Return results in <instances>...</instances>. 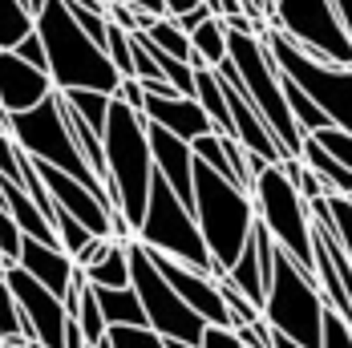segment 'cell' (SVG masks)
I'll return each mask as SVG.
<instances>
[{
    "label": "cell",
    "mask_w": 352,
    "mask_h": 348,
    "mask_svg": "<svg viewBox=\"0 0 352 348\" xmlns=\"http://www.w3.org/2000/svg\"><path fill=\"white\" fill-rule=\"evenodd\" d=\"M106 191L113 210L142 231V219L150 207V186H154V154H150V122L134 113L130 105L113 98L106 126Z\"/></svg>",
    "instance_id": "6da1fadb"
},
{
    "label": "cell",
    "mask_w": 352,
    "mask_h": 348,
    "mask_svg": "<svg viewBox=\"0 0 352 348\" xmlns=\"http://www.w3.org/2000/svg\"><path fill=\"white\" fill-rule=\"evenodd\" d=\"M36 33L45 41L49 77H53L57 94H73V89H94V94H109V98L118 94L122 73L113 69V61L94 36L81 33L65 0L45 4V12L36 17Z\"/></svg>",
    "instance_id": "7a4b0ae2"
},
{
    "label": "cell",
    "mask_w": 352,
    "mask_h": 348,
    "mask_svg": "<svg viewBox=\"0 0 352 348\" xmlns=\"http://www.w3.org/2000/svg\"><path fill=\"white\" fill-rule=\"evenodd\" d=\"M195 219H199V231L207 239L219 276H227L259 227L251 195L231 186L223 174H214L211 166H203L195 158Z\"/></svg>",
    "instance_id": "3957f363"
},
{
    "label": "cell",
    "mask_w": 352,
    "mask_h": 348,
    "mask_svg": "<svg viewBox=\"0 0 352 348\" xmlns=\"http://www.w3.org/2000/svg\"><path fill=\"white\" fill-rule=\"evenodd\" d=\"M227 61L235 65L239 81H243L251 105L259 109L263 126L272 130V138L283 146L287 158H304V134L287 109V98H283V77L276 57L267 53V45L259 36H235L227 33Z\"/></svg>",
    "instance_id": "277c9868"
},
{
    "label": "cell",
    "mask_w": 352,
    "mask_h": 348,
    "mask_svg": "<svg viewBox=\"0 0 352 348\" xmlns=\"http://www.w3.org/2000/svg\"><path fill=\"white\" fill-rule=\"evenodd\" d=\"M255 219L267 227V235L280 243V251L304 272L316 279V239H312V207L300 199V191L287 182L280 166H263L251 186Z\"/></svg>",
    "instance_id": "5b68a950"
},
{
    "label": "cell",
    "mask_w": 352,
    "mask_h": 348,
    "mask_svg": "<svg viewBox=\"0 0 352 348\" xmlns=\"http://www.w3.org/2000/svg\"><path fill=\"white\" fill-rule=\"evenodd\" d=\"M8 134H12V142L33 158V162H45V166H57V171H65L69 178H77L81 186H89L102 203H106L109 210H113V203H109V191L106 182L94 174V166L81 158V150H77V142H73L69 126H65V113H61V94H53L49 102H41L36 109H29V113H16V118H8ZM118 215V210H113ZM113 227V223H109Z\"/></svg>",
    "instance_id": "8992f818"
},
{
    "label": "cell",
    "mask_w": 352,
    "mask_h": 348,
    "mask_svg": "<svg viewBox=\"0 0 352 348\" xmlns=\"http://www.w3.org/2000/svg\"><path fill=\"white\" fill-rule=\"evenodd\" d=\"M138 243L154 255H166L182 268H190V272L219 279V268H214L211 251H207V239L199 231L195 210L186 207L170 191V182L158 178V174H154V186H150V207H146V219H142Z\"/></svg>",
    "instance_id": "52a82bcc"
},
{
    "label": "cell",
    "mask_w": 352,
    "mask_h": 348,
    "mask_svg": "<svg viewBox=\"0 0 352 348\" xmlns=\"http://www.w3.org/2000/svg\"><path fill=\"white\" fill-rule=\"evenodd\" d=\"M267 45V53L276 57V65L287 81H296L312 102L328 113L332 126L349 130L352 134V69H340V65H328L312 57L308 49H300L292 36H283L280 29H267L259 36Z\"/></svg>",
    "instance_id": "ba28073f"
},
{
    "label": "cell",
    "mask_w": 352,
    "mask_h": 348,
    "mask_svg": "<svg viewBox=\"0 0 352 348\" xmlns=\"http://www.w3.org/2000/svg\"><path fill=\"white\" fill-rule=\"evenodd\" d=\"M324 296H320L316 279H308L287 255L280 251L276 259V279L263 304V320L272 324V332H280L287 340L304 348H320V332H324Z\"/></svg>",
    "instance_id": "9c48e42d"
},
{
    "label": "cell",
    "mask_w": 352,
    "mask_h": 348,
    "mask_svg": "<svg viewBox=\"0 0 352 348\" xmlns=\"http://www.w3.org/2000/svg\"><path fill=\"white\" fill-rule=\"evenodd\" d=\"M130 287L138 292L142 312H146V324L162 336V340H178V345H203V332H207V320L195 316L178 292L162 279V272L154 268V255L134 239L130 243Z\"/></svg>",
    "instance_id": "30bf717a"
},
{
    "label": "cell",
    "mask_w": 352,
    "mask_h": 348,
    "mask_svg": "<svg viewBox=\"0 0 352 348\" xmlns=\"http://www.w3.org/2000/svg\"><path fill=\"white\" fill-rule=\"evenodd\" d=\"M272 29L292 36L320 61L352 69V36L344 33V21L332 0H276Z\"/></svg>",
    "instance_id": "8fae6325"
},
{
    "label": "cell",
    "mask_w": 352,
    "mask_h": 348,
    "mask_svg": "<svg viewBox=\"0 0 352 348\" xmlns=\"http://www.w3.org/2000/svg\"><path fill=\"white\" fill-rule=\"evenodd\" d=\"M16 304H21V316H25V328H29V340L33 348H65V324H69V312H65V300L53 296L49 287H41L29 272H21L16 263H4L0 268Z\"/></svg>",
    "instance_id": "7c38bea8"
},
{
    "label": "cell",
    "mask_w": 352,
    "mask_h": 348,
    "mask_svg": "<svg viewBox=\"0 0 352 348\" xmlns=\"http://www.w3.org/2000/svg\"><path fill=\"white\" fill-rule=\"evenodd\" d=\"M150 255H154V251H150ZM154 268L162 272V279L175 287L178 300H182L195 316H203L214 328H231V312H227V304H223V292H219V279L214 276L190 272V268H182L175 259H166V255H154Z\"/></svg>",
    "instance_id": "4fadbf2b"
},
{
    "label": "cell",
    "mask_w": 352,
    "mask_h": 348,
    "mask_svg": "<svg viewBox=\"0 0 352 348\" xmlns=\"http://www.w3.org/2000/svg\"><path fill=\"white\" fill-rule=\"evenodd\" d=\"M57 89H53V77L49 73L25 65L16 53H0V109L8 118L16 113H29L41 102H49Z\"/></svg>",
    "instance_id": "5bb4252c"
},
{
    "label": "cell",
    "mask_w": 352,
    "mask_h": 348,
    "mask_svg": "<svg viewBox=\"0 0 352 348\" xmlns=\"http://www.w3.org/2000/svg\"><path fill=\"white\" fill-rule=\"evenodd\" d=\"M150 154H154V174L166 178L170 191L195 210V150H190V142L150 126Z\"/></svg>",
    "instance_id": "9a60e30c"
},
{
    "label": "cell",
    "mask_w": 352,
    "mask_h": 348,
    "mask_svg": "<svg viewBox=\"0 0 352 348\" xmlns=\"http://www.w3.org/2000/svg\"><path fill=\"white\" fill-rule=\"evenodd\" d=\"M142 118L150 126H158V130L182 138V142H199V138H207V134H214L207 109L195 102V98H182V94L178 98H146Z\"/></svg>",
    "instance_id": "2e32d148"
},
{
    "label": "cell",
    "mask_w": 352,
    "mask_h": 348,
    "mask_svg": "<svg viewBox=\"0 0 352 348\" xmlns=\"http://www.w3.org/2000/svg\"><path fill=\"white\" fill-rule=\"evenodd\" d=\"M16 268H21V272H29L41 287H49V292H53V296H61V300H65L73 276H77L73 255H65L61 247L41 243V239H25V247H21V263H16Z\"/></svg>",
    "instance_id": "e0dca14e"
},
{
    "label": "cell",
    "mask_w": 352,
    "mask_h": 348,
    "mask_svg": "<svg viewBox=\"0 0 352 348\" xmlns=\"http://www.w3.org/2000/svg\"><path fill=\"white\" fill-rule=\"evenodd\" d=\"M195 102L207 109L214 134L235 138V122H231V109H227V94H223V81H219L214 69H195Z\"/></svg>",
    "instance_id": "ac0fdd59"
},
{
    "label": "cell",
    "mask_w": 352,
    "mask_h": 348,
    "mask_svg": "<svg viewBox=\"0 0 352 348\" xmlns=\"http://www.w3.org/2000/svg\"><path fill=\"white\" fill-rule=\"evenodd\" d=\"M94 292H98V304H102V312H106L109 328H150L134 287H118V292H113V287H94Z\"/></svg>",
    "instance_id": "d6986e66"
},
{
    "label": "cell",
    "mask_w": 352,
    "mask_h": 348,
    "mask_svg": "<svg viewBox=\"0 0 352 348\" xmlns=\"http://www.w3.org/2000/svg\"><path fill=\"white\" fill-rule=\"evenodd\" d=\"M304 166L316 174L320 182L328 186V195H340V199H352V171H344L332 154L320 150V142L304 138Z\"/></svg>",
    "instance_id": "ffe728a7"
},
{
    "label": "cell",
    "mask_w": 352,
    "mask_h": 348,
    "mask_svg": "<svg viewBox=\"0 0 352 348\" xmlns=\"http://www.w3.org/2000/svg\"><path fill=\"white\" fill-rule=\"evenodd\" d=\"M190 45H195V69H219L227 61V25H223V17H211L203 29H195Z\"/></svg>",
    "instance_id": "44dd1931"
},
{
    "label": "cell",
    "mask_w": 352,
    "mask_h": 348,
    "mask_svg": "<svg viewBox=\"0 0 352 348\" xmlns=\"http://www.w3.org/2000/svg\"><path fill=\"white\" fill-rule=\"evenodd\" d=\"M227 279H231L247 300L263 312V304H267V279H263V268H259V251H255V243H247V251L235 259V268L227 272Z\"/></svg>",
    "instance_id": "7402d4cb"
},
{
    "label": "cell",
    "mask_w": 352,
    "mask_h": 348,
    "mask_svg": "<svg viewBox=\"0 0 352 348\" xmlns=\"http://www.w3.org/2000/svg\"><path fill=\"white\" fill-rule=\"evenodd\" d=\"M36 33V17H29V8L21 0H0V53H16L21 41H29Z\"/></svg>",
    "instance_id": "603a6c76"
},
{
    "label": "cell",
    "mask_w": 352,
    "mask_h": 348,
    "mask_svg": "<svg viewBox=\"0 0 352 348\" xmlns=\"http://www.w3.org/2000/svg\"><path fill=\"white\" fill-rule=\"evenodd\" d=\"M85 276H89V287H113V292L130 287V243H113L106 259L89 268Z\"/></svg>",
    "instance_id": "cb8c5ba5"
},
{
    "label": "cell",
    "mask_w": 352,
    "mask_h": 348,
    "mask_svg": "<svg viewBox=\"0 0 352 348\" xmlns=\"http://www.w3.org/2000/svg\"><path fill=\"white\" fill-rule=\"evenodd\" d=\"M65 102L81 113V122L94 130V134H102L106 138V126H109V105H113V98L109 94H94V89H73V94H61Z\"/></svg>",
    "instance_id": "d4e9b609"
},
{
    "label": "cell",
    "mask_w": 352,
    "mask_h": 348,
    "mask_svg": "<svg viewBox=\"0 0 352 348\" xmlns=\"http://www.w3.org/2000/svg\"><path fill=\"white\" fill-rule=\"evenodd\" d=\"M0 345H33L29 328H25V316H21V304H16L4 272H0Z\"/></svg>",
    "instance_id": "484cf974"
},
{
    "label": "cell",
    "mask_w": 352,
    "mask_h": 348,
    "mask_svg": "<svg viewBox=\"0 0 352 348\" xmlns=\"http://www.w3.org/2000/svg\"><path fill=\"white\" fill-rule=\"evenodd\" d=\"M150 41L162 49V53H170L175 61H186V65H195V45H190V33H182L170 17H162V21H154V29H150Z\"/></svg>",
    "instance_id": "4316f807"
},
{
    "label": "cell",
    "mask_w": 352,
    "mask_h": 348,
    "mask_svg": "<svg viewBox=\"0 0 352 348\" xmlns=\"http://www.w3.org/2000/svg\"><path fill=\"white\" fill-rule=\"evenodd\" d=\"M73 320L81 324V332H85L89 348L98 345V340H106V336H109L106 312H102V304H98V292H94V287H85V292H81V304H77V316H73Z\"/></svg>",
    "instance_id": "83f0119b"
},
{
    "label": "cell",
    "mask_w": 352,
    "mask_h": 348,
    "mask_svg": "<svg viewBox=\"0 0 352 348\" xmlns=\"http://www.w3.org/2000/svg\"><path fill=\"white\" fill-rule=\"evenodd\" d=\"M280 171L287 174V182L300 191V199H304L308 207H312V203H320V199H328V186H324V182H320L308 166H304V158H283Z\"/></svg>",
    "instance_id": "f1b7e54d"
},
{
    "label": "cell",
    "mask_w": 352,
    "mask_h": 348,
    "mask_svg": "<svg viewBox=\"0 0 352 348\" xmlns=\"http://www.w3.org/2000/svg\"><path fill=\"white\" fill-rule=\"evenodd\" d=\"M53 227H57L61 251H65V255H73V259H77V255H81V251L89 247V239H102V235H94L89 227H81V223H77L73 215H65L61 207H57V215H53Z\"/></svg>",
    "instance_id": "f546056e"
},
{
    "label": "cell",
    "mask_w": 352,
    "mask_h": 348,
    "mask_svg": "<svg viewBox=\"0 0 352 348\" xmlns=\"http://www.w3.org/2000/svg\"><path fill=\"white\" fill-rule=\"evenodd\" d=\"M219 292H223V304H227V312H231V328H247V324H259V320H263V312H259L227 276H219Z\"/></svg>",
    "instance_id": "4dcf8cb0"
},
{
    "label": "cell",
    "mask_w": 352,
    "mask_h": 348,
    "mask_svg": "<svg viewBox=\"0 0 352 348\" xmlns=\"http://www.w3.org/2000/svg\"><path fill=\"white\" fill-rule=\"evenodd\" d=\"M190 150H195V158H199L203 166H211L214 174H223V178L235 186V178H231V162H227V150H223V134H207V138L190 142Z\"/></svg>",
    "instance_id": "1f68e13d"
},
{
    "label": "cell",
    "mask_w": 352,
    "mask_h": 348,
    "mask_svg": "<svg viewBox=\"0 0 352 348\" xmlns=\"http://www.w3.org/2000/svg\"><path fill=\"white\" fill-rule=\"evenodd\" d=\"M312 142H320V150L324 154H332L344 171H352V134L349 130H340V126H328V130H320L312 134Z\"/></svg>",
    "instance_id": "d6a6232c"
},
{
    "label": "cell",
    "mask_w": 352,
    "mask_h": 348,
    "mask_svg": "<svg viewBox=\"0 0 352 348\" xmlns=\"http://www.w3.org/2000/svg\"><path fill=\"white\" fill-rule=\"evenodd\" d=\"M21 247H25V235L16 227V219L8 215V207L0 203V259L4 263H21Z\"/></svg>",
    "instance_id": "836d02e7"
},
{
    "label": "cell",
    "mask_w": 352,
    "mask_h": 348,
    "mask_svg": "<svg viewBox=\"0 0 352 348\" xmlns=\"http://www.w3.org/2000/svg\"><path fill=\"white\" fill-rule=\"evenodd\" d=\"M328 210H332V223H336V239H340V247H344V255L352 263V203L340 199V195H328Z\"/></svg>",
    "instance_id": "e575fe53"
},
{
    "label": "cell",
    "mask_w": 352,
    "mask_h": 348,
    "mask_svg": "<svg viewBox=\"0 0 352 348\" xmlns=\"http://www.w3.org/2000/svg\"><path fill=\"white\" fill-rule=\"evenodd\" d=\"M25 150L12 142V134H0V178H12V182H21V174H25Z\"/></svg>",
    "instance_id": "d590c367"
},
{
    "label": "cell",
    "mask_w": 352,
    "mask_h": 348,
    "mask_svg": "<svg viewBox=\"0 0 352 348\" xmlns=\"http://www.w3.org/2000/svg\"><path fill=\"white\" fill-rule=\"evenodd\" d=\"M320 348H352V324L336 312H324V332H320Z\"/></svg>",
    "instance_id": "8d00e7d4"
},
{
    "label": "cell",
    "mask_w": 352,
    "mask_h": 348,
    "mask_svg": "<svg viewBox=\"0 0 352 348\" xmlns=\"http://www.w3.org/2000/svg\"><path fill=\"white\" fill-rule=\"evenodd\" d=\"M69 12H73V21L81 25V33L94 36V41L106 49V36H109V17H106V12H94V8H77V4H69Z\"/></svg>",
    "instance_id": "74e56055"
},
{
    "label": "cell",
    "mask_w": 352,
    "mask_h": 348,
    "mask_svg": "<svg viewBox=\"0 0 352 348\" xmlns=\"http://www.w3.org/2000/svg\"><path fill=\"white\" fill-rule=\"evenodd\" d=\"M16 57H21L25 65H33V69L49 73V53H45V41H41V33H33L29 41H21V49H16Z\"/></svg>",
    "instance_id": "f35d334b"
},
{
    "label": "cell",
    "mask_w": 352,
    "mask_h": 348,
    "mask_svg": "<svg viewBox=\"0 0 352 348\" xmlns=\"http://www.w3.org/2000/svg\"><path fill=\"white\" fill-rule=\"evenodd\" d=\"M235 332H239L243 348H272V340H276V332H272V324H267V320L247 324V328H235Z\"/></svg>",
    "instance_id": "ab89813d"
},
{
    "label": "cell",
    "mask_w": 352,
    "mask_h": 348,
    "mask_svg": "<svg viewBox=\"0 0 352 348\" xmlns=\"http://www.w3.org/2000/svg\"><path fill=\"white\" fill-rule=\"evenodd\" d=\"M122 105H130L134 113H142L146 109V89H142L138 77H122V85H118V94H113Z\"/></svg>",
    "instance_id": "60d3db41"
},
{
    "label": "cell",
    "mask_w": 352,
    "mask_h": 348,
    "mask_svg": "<svg viewBox=\"0 0 352 348\" xmlns=\"http://www.w3.org/2000/svg\"><path fill=\"white\" fill-rule=\"evenodd\" d=\"M199 348H243V340H239V332H235V328H214V324H207L203 345H199Z\"/></svg>",
    "instance_id": "b9f144b4"
},
{
    "label": "cell",
    "mask_w": 352,
    "mask_h": 348,
    "mask_svg": "<svg viewBox=\"0 0 352 348\" xmlns=\"http://www.w3.org/2000/svg\"><path fill=\"white\" fill-rule=\"evenodd\" d=\"M109 247H113V239H89V247H85V251H81L73 263H77L81 272H89V268H98V263L109 255Z\"/></svg>",
    "instance_id": "7bdbcfd3"
},
{
    "label": "cell",
    "mask_w": 352,
    "mask_h": 348,
    "mask_svg": "<svg viewBox=\"0 0 352 348\" xmlns=\"http://www.w3.org/2000/svg\"><path fill=\"white\" fill-rule=\"evenodd\" d=\"M122 4H130L138 12H150V17H166V0H122Z\"/></svg>",
    "instance_id": "ee69618b"
},
{
    "label": "cell",
    "mask_w": 352,
    "mask_h": 348,
    "mask_svg": "<svg viewBox=\"0 0 352 348\" xmlns=\"http://www.w3.org/2000/svg\"><path fill=\"white\" fill-rule=\"evenodd\" d=\"M203 0H166V17L170 21H178V17H186V12H195Z\"/></svg>",
    "instance_id": "f6af8a7d"
},
{
    "label": "cell",
    "mask_w": 352,
    "mask_h": 348,
    "mask_svg": "<svg viewBox=\"0 0 352 348\" xmlns=\"http://www.w3.org/2000/svg\"><path fill=\"white\" fill-rule=\"evenodd\" d=\"M336 4V12H340V21H344V33L352 36V0H332Z\"/></svg>",
    "instance_id": "bcb514c9"
},
{
    "label": "cell",
    "mask_w": 352,
    "mask_h": 348,
    "mask_svg": "<svg viewBox=\"0 0 352 348\" xmlns=\"http://www.w3.org/2000/svg\"><path fill=\"white\" fill-rule=\"evenodd\" d=\"M21 4H25V8H29V17H41V12H45V4H49V0H21Z\"/></svg>",
    "instance_id": "7dc6e473"
},
{
    "label": "cell",
    "mask_w": 352,
    "mask_h": 348,
    "mask_svg": "<svg viewBox=\"0 0 352 348\" xmlns=\"http://www.w3.org/2000/svg\"><path fill=\"white\" fill-rule=\"evenodd\" d=\"M272 348H304V345H296V340H287V336H280V332H276V340H272Z\"/></svg>",
    "instance_id": "c3c4849f"
},
{
    "label": "cell",
    "mask_w": 352,
    "mask_h": 348,
    "mask_svg": "<svg viewBox=\"0 0 352 348\" xmlns=\"http://www.w3.org/2000/svg\"><path fill=\"white\" fill-rule=\"evenodd\" d=\"M0 134H8V113L0 109Z\"/></svg>",
    "instance_id": "681fc988"
},
{
    "label": "cell",
    "mask_w": 352,
    "mask_h": 348,
    "mask_svg": "<svg viewBox=\"0 0 352 348\" xmlns=\"http://www.w3.org/2000/svg\"><path fill=\"white\" fill-rule=\"evenodd\" d=\"M94 348H113V340H109V336H106V340H98V345H94Z\"/></svg>",
    "instance_id": "f907efd6"
},
{
    "label": "cell",
    "mask_w": 352,
    "mask_h": 348,
    "mask_svg": "<svg viewBox=\"0 0 352 348\" xmlns=\"http://www.w3.org/2000/svg\"><path fill=\"white\" fill-rule=\"evenodd\" d=\"M166 348H195V345H178V340H166Z\"/></svg>",
    "instance_id": "816d5d0a"
},
{
    "label": "cell",
    "mask_w": 352,
    "mask_h": 348,
    "mask_svg": "<svg viewBox=\"0 0 352 348\" xmlns=\"http://www.w3.org/2000/svg\"><path fill=\"white\" fill-rule=\"evenodd\" d=\"M0 348H33V345H0Z\"/></svg>",
    "instance_id": "f5cc1de1"
},
{
    "label": "cell",
    "mask_w": 352,
    "mask_h": 348,
    "mask_svg": "<svg viewBox=\"0 0 352 348\" xmlns=\"http://www.w3.org/2000/svg\"><path fill=\"white\" fill-rule=\"evenodd\" d=\"M272 8H276V0H272Z\"/></svg>",
    "instance_id": "db71d44e"
},
{
    "label": "cell",
    "mask_w": 352,
    "mask_h": 348,
    "mask_svg": "<svg viewBox=\"0 0 352 348\" xmlns=\"http://www.w3.org/2000/svg\"><path fill=\"white\" fill-rule=\"evenodd\" d=\"M349 203H352V199H349Z\"/></svg>",
    "instance_id": "11a10c76"
}]
</instances>
